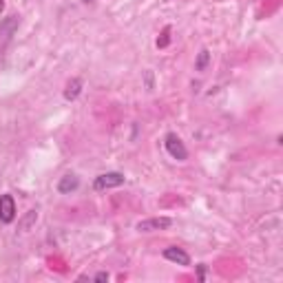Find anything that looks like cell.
Returning <instances> with one entry per match:
<instances>
[{"label": "cell", "mask_w": 283, "mask_h": 283, "mask_svg": "<svg viewBox=\"0 0 283 283\" xmlns=\"http://www.w3.org/2000/svg\"><path fill=\"white\" fill-rule=\"evenodd\" d=\"M164 146H166V151H168L170 157L177 159V162H184V159L188 157V151H186L184 142H181L175 133H168V135L164 137Z\"/></svg>", "instance_id": "1"}, {"label": "cell", "mask_w": 283, "mask_h": 283, "mask_svg": "<svg viewBox=\"0 0 283 283\" xmlns=\"http://www.w3.org/2000/svg\"><path fill=\"white\" fill-rule=\"evenodd\" d=\"M20 25V18L18 16H9V18H5L0 22V53L5 51V47L11 42V38H14L16 29H18Z\"/></svg>", "instance_id": "2"}, {"label": "cell", "mask_w": 283, "mask_h": 283, "mask_svg": "<svg viewBox=\"0 0 283 283\" xmlns=\"http://www.w3.org/2000/svg\"><path fill=\"white\" fill-rule=\"evenodd\" d=\"M122 184H124V175L122 173H102L93 179L96 191H109V188H118Z\"/></svg>", "instance_id": "3"}, {"label": "cell", "mask_w": 283, "mask_h": 283, "mask_svg": "<svg viewBox=\"0 0 283 283\" xmlns=\"http://www.w3.org/2000/svg\"><path fill=\"white\" fill-rule=\"evenodd\" d=\"M173 226V219L170 217H153V219H144L137 221L135 228L140 232H155V230H166Z\"/></svg>", "instance_id": "4"}, {"label": "cell", "mask_w": 283, "mask_h": 283, "mask_svg": "<svg viewBox=\"0 0 283 283\" xmlns=\"http://www.w3.org/2000/svg\"><path fill=\"white\" fill-rule=\"evenodd\" d=\"M16 219V202L14 195H0V221L11 224Z\"/></svg>", "instance_id": "5"}, {"label": "cell", "mask_w": 283, "mask_h": 283, "mask_svg": "<svg viewBox=\"0 0 283 283\" xmlns=\"http://www.w3.org/2000/svg\"><path fill=\"white\" fill-rule=\"evenodd\" d=\"M164 259H168V261H173L177 265H191V257H188V252H184L181 248L177 246H170L164 250Z\"/></svg>", "instance_id": "6"}, {"label": "cell", "mask_w": 283, "mask_h": 283, "mask_svg": "<svg viewBox=\"0 0 283 283\" xmlns=\"http://www.w3.org/2000/svg\"><path fill=\"white\" fill-rule=\"evenodd\" d=\"M77 186H80V179H77L75 175H64V177H60V181H58V193L60 195H69V193L77 191Z\"/></svg>", "instance_id": "7"}, {"label": "cell", "mask_w": 283, "mask_h": 283, "mask_svg": "<svg viewBox=\"0 0 283 283\" xmlns=\"http://www.w3.org/2000/svg\"><path fill=\"white\" fill-rule=\"evenodd\" d=\"M80 93H82V80H80V77L69 80V84H66V88H64V98L69 100V102H73Z\"/></svg>", "instance_id": "8"}, {"label": "cell", "mask_w": 283, "mask_h": 283, "mask_svg": "<svg viewBox=\"0 0 283 283\" xmlns=\"http://www.w3.org/2000/svg\"><path fill=\"white\" fill-rule=\"evenodd\" d=\"M36 219H38V213L36 210H29V213L25 215L20 221H18V230L20 232H27V230H31V226L36 224Z\"/></svg>", "instance_id": "9"}, {"label": "cell", "mask_w": 283, "mask_h": 283, "mask_svg": "<svg viewBox=\"0 0 283 283\" xmlns=\"http://www.w3.org/2000/svg\"><path fill=\"white\" fill-rule=\"evenodd\" d=\"M208 62H210V51H208V49H202V51H199V55H197L195 69H197V71H206Z\"/></svg>", "instance_id": "10"}, {"label": "cell", "mask_w": 283, "mask_h": 283, "mask_svg": "<svg viewBox=\"0 0 283 283\" xmlns=\"http://www.w3.org/2000/svg\"><path fill=\"white\" fill-rule=\"evenodd\" d=\"M168 42H170V27H166V29L162 31V38L157 40V47L164 49V47H168Z\"/></svg>", "instance_id": "11"}, {"label": "cell", "mask_w": 283, "mask_h": 283, "mask_svg": "<svg viewBox=\"0 0 283 283\" xmlns=\"http://www.w3.org/2000/svg\"><path fill=\"white\" fill-rule=\"evenodd\" d=\"M93 281H98V283L100 281H109V274L107 272H98L96 276H93Z\"/></svg>", "instance_id": "12"}, {"label": "cell", "mask_w": 283, "mask_h": 283, "mask_svg": "<svg viewBox=\"0 0 283 283\" xmlns=\"http://www.w3.org/2000/svg\"><path fill=\"white\" fill-rule=\"evenodd\" d=\"M206 276V265H199V279H204Z\"/></svg>", "instance_id": "13"}, {"label": "cell", "mask_w": 283, "mask_h": 283, "mask_svg": "<svg viewBox=\"0 0 283 283\" xmlns=\"http://www.w3.org/2000/svg\"><path fill=\"white\" fill-rule=\"evenodd\" d=\"M3 9H5V3H3V0H0V14H3Z\"/></svg>", "instance_id": "14"}, {"label": "cell", "mask_w": 283, "mask_h": 283, "mask_svg": "<svg viewBox=\"0 0 283 283\" xmlns=\"http://www.w3.org/2000/svg\"><path fill=\"white\" fill-rule=\"evenodd\" d=\"M86 3H88V0H86Z\"/></svg>", "instance_id": "15"}]
</instances>
